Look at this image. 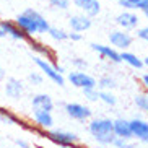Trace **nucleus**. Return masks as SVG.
I'll use <instances>...</instances> for the list:
<instances>
[{
    "label": "nucleus",
    "mask_w": 148,
    "mask_h": 148,
    "mask_svg": "<svg viewBox=\"0 0 148 148\" xmlns=\"http://www.w3.org/2000/svg\"><path fill=\"white\" fill-rule=\"evenodd\" d=\"M0 20H2V15H0Z\"/></svg>",
    "instance_id": "nucleus-41"
},
{
    "label": "nucleus",
    "mask_w": 148,
    "mask_h": 148,
    "mask_svg": "<svg viewBox=\"0 0 148 148\" xmlns=\"http://www.w3.org/2000/svg\"><path fill=\"white\" fill-rule=\"evenodd\" d=\"M72 5L80 13L90 18H96L101 13V2L99 0H72Z\"/></svg>",
    "instance_id": "nucleus-10"
},
{
    "label": "nucleus",
    "mask_w": 148,
    "mask_h": 148,
    "mask_svg": "<svg viewBox=\"0 0 148 148\" xmlns=\"http://www.w3.org/2000/svg\"><path fill=\"white\" fill-rule=\"evenodd\" d=\"M91 49L98 54V56H99L101 60H108V62H111V64H122V62H121V52H119L117 49H114L112 46L93 42L91 44Z\"/></svg>",
    "instance_id": "nucleus-9"
},
{
    "label": "nucleus",
    "mask_w": 148,
    "mask_h": 148,
    "mask_svg": "<svg viewBox=\"0 0 148 148\" xmlns=\"http://www.w3.org/2000/svg\"><path fill=\"white\" fill-rule=\"evenodd\" d=\"M111 147H112V148H134V145L130 143V140H127V138H119V137H116Z\"/></svg>",
    "instance_id": "nucleus-30"
},
{
    "label": "nucleus",
    "mask_w": 148,
    "mask_h": 148,
    "mask_svg": "<svg viewBox=\"0 0 148 148\" xmlns=\"http://www.w3.org/2000/svg\"><path fill=\"white\" fill-rule=\"evenodd\" d=\"M116 25L121 29L135 31L140 26V16L137 15L135 10H122L121 13L116 16Z\"/></svg>",
    "instance_id": "nucleus-8"
},
{
    "label": "nucleus",
    "mask_w": 148,
    "mask_h": 148,
    "mask_svg": "<svg viewBox=\"0 0 148 148\" xmlns=\"http://www.w3.org/2000/svg\"><path fill=\"white\" fill-rule=\"evenodd\" d=\"M83 96H85V99L90 101V103H98V101H99V90H98V88L83 90Z\"/></svg>",
    "instance_id": "nucleus-26"
},
{
    "label": "nucleus",
    "mask_w": 148,
    "mask_h": 148,
    "mask_svg": "<svg viewBox=\"0 0 148 148\" xmlns=\"http://www.w3.org/2000/svg\"><path fill=\"white\" fill-rule=\"evenodd\" d=\"M64 148H88V147H85V145H82V143H80V142H77V143L67 145V147H64Z\"/></svg>",
    "instance_id": "nucleus-36"
},
{
    "label": "nucleus",
    "mask_w": 148,
    "mask_h": 148,
    "mask_svg": "<svg viewBox=\"0 0 148 148\" xmlns=\"http://www.w3.org/2000/svg\"><path fill=\"white\" fill-rule=\"evenodd\" d=\"M69 26H70V31L85 33V31L91 29L93 18L86 16V15H83V13H75L69 18Z\"/></svg>",
    "instance_id": "nucleus-15"
},
{
    "label": "nucleus",
    "mask_w": 148,
    "mask_h": 148,
    "mask_svg": "<svg viewBox=\"0 0 148 148\" xmlns=\"http://www.w3.org/2000/svg\"><path fill=\"white\" fill-rule=\"evenodd\" d=\"M15 145H16L18 148H31L29 143H28L26 140H23V138H16L15 140Z\"/></svg>",
    "instance_id": "nucleus-35"
},
{
    "label": "nucleus",
    "mask_w": 148,
    "mask_h": 148,
    "mask_svg": "<svg viewBox=\"0 0 148 148\" xmlns=\"http://www.w3.org/2000/svg\"><path fill=\"white\" fill-rule=\"evenodd\" d=\"M70 64H72V67L75 70H86L88 69V60L83 59V57H73L70 60Z\"/></svg>",
    "instance_id": "nucleus-29"
},
{
    "label": "nucleus",
    "mask_w": 148,
    "mask_h": 148,
    "mask_svg": "<svg viewBox=\"0 0 148 148\" xmlns=\"http://www.w3.org/2000/svg\"><path fill=\"white\" fill-rule=\"evenodd\" d=\"M15 23L26 33L28 38L47 34L49 28H51V23L47 18L34 8H26L25 12L18 13L15 18Z\"/></svg>",
    "instance_id": "nucleus-1"
},
{
    "label": "nucleus",
    "mask_w": 148,
    "mask_h": 148,
    "mask_svg": "<svg viewBox=\"0 0 148 148\" xmlns=\"http://www.w3.org/2000/svg\"><path fill=\"white\" fill-rule=\"evenodd\" d=\"M3 38H7V34H5V31H3V28L0 26V39H3Z\"/></svg>",
    "instance_id": "nucleus-38"
},
{
    "label": "nucleus",
    "mask_w": 148,
    "mask_h": 148,
    "mask_svg": "<svg viewBox=\"0 0 148 148\" xmlns=\"http://www.w3.org/2000/svg\"><path fill=\"white\" fill-rule=\"evenodd\" d=\"M5 95L10 99H21L23 95H25V83L20 78H15V77H10V78H5V85H3Z\"/></svg>",
    "instance_id": "nucleus-11"
},
{
    "label": "nucleus",
    "mask_w": 148,
    "mask_h": 148,
    "mask_svg": "<svg viewBox=\"0 0 148 148\" xmlns=\"http://www.w3.org/2000/svg\"><path fill=\"white\" fill-rule=\"evenodd\" d=\"M109 46H112L114 49H117L119 52L121 51H129V49L134 46V34L130 31H125V29H112L109 33Z\"/></svg>",
    "instance_id": "nucleus-6"
},
{
    "label": "nucleus",
    "mask_w": 148,
    "mask_h": 148,
    "mask_svg": "<svg viewBox=\"0 0 148 148\" xmlns=\"http://www.w3.org/2000/svg\"><path fill=\"white\" fill-rule=\"evenodd\" d=\"M88 132L99 147H111L116 138L112 132V119L91 117L88 121Z\"/></svg>",
    "instance_id": "nucleus-2"
},
{
    "label": "nucleus",
    "mask_w": 148,
    "mask_h": 148,
    "mask_svg": "<svg viewBox=\"0 0 148 148\" xmlns=\"http://www.w3.org/2000/svg\"><path fill=\"white\" fill-rule=\"evenodd\" d=\"M28 82H29V85H33V86H41L44 83V75L41 73V72H31V73L28 75Z\"/></svg>",
    "instance_id": "nucleus-27"
},
{
    "label": "nucleus",
    "mask_w": 148,
    "mask_h": 148,
    "mask_svg": "<svg viewBox=\"0 0 148 148\" xmlns=\"http://www.w3.org/2000/svg\"><path fill=\"white\" fill-rule=\"evenodd\" d=\"M99 148H112V147H99Z\"/></svg>",
    "instance_id": "nucleus-40"
},
{
    "label": "nucleus",
    "mask_w": 148,
    "mask_h": 148,
    "mask_svg": "<svg viewBox=\"0 0 148 148\" xmlns=\"http://www.w3.org/2000/svg\"><path fill=\"white\" fill-rule=\"evenodd\" d=\"M121 62H124L125 65H129L130 69L135 70H142L143 69V59H140L135 52H132L130 49L129 51H121Z\"/></svg>",
    "instance_id": "nucleus-19"
},
{
    "label": "nucleus",
    "mask_w": 148,
    "mask_h": 148,
    "mask_svg": "<svg viewBox=\"0 0 148 148\" xmlns=\"http://www.w3.org/2000/svg\"><path fill=\"white\" fill-rule=\"evenodd\" d=\"M130 130H132V138L138 142H148V121L142 117H134L130 119Z\"/></svg>",
    "instance_id": "nucleus-13"
},
{
    "label": "nucleus",
    "mask_w": 148,
    "mask_h": 148,
    "mask_svg": "<svg viewBox=\"0 0 148 148\" xmlns=\"http://www.w3.org/2000/svg\"><path fill=\"white\" fill-rule=\"evenodd\" d=\"M96 88L98 90H104V91H112L117 88V80L112 75H103L96 80Z\"/></svg>",
    "instance_id": "nucleus-20"
},
{
    "label": "nucleus",
    "mask_w": 148,
    "mask_h": 148,
    "mask_svg": "<svg viewBox=\"0 0 148 148\" xmlns=\"http://www.w3.org/2000/svg\"><path fill=\"white\" fill-rule=\"evenodd\" d=\"M140 83H142V86H143V91L148 93V73H143L140 77Z\"/></svg>",
    "instance_id": "nucleus-34"
},
{
    "label": "nucleus",
    "mask_w": 148,
    "mask_h": 148,
    "mask_svg": "<svg viewBox=\"0 0 148 148\" xmlns=\"http://www.w3.org/2000/svg\"><path fill=\"white\" fill-rule=\"evenodd\" d=\"M64 111L72 121L77 122H88L93 117L91 108L86 104H82V103H67L64 106Z\"/></svg>",
    "instance_id": "nucleus-7"
},
{
    "label": "nucleus",
    "mask_w": 148,
    "mask_h": 148,
    "mask_svg": "<svg viewBox=\"0 0 148 148\" xmlns=\"http://www.w3.org/2000/svg\"><path fill=\"white\" fill-rule=\"evenodd\" d=\"M5 78H7V70L0 67V82H5Z\"/></svg>",
    "instance_id": "nucleus-37"
},
{
    "label": "nucleus",
    "mask_w": 148,
    "mask_h": 148,
    "mask_svg": "<svg viewBox=\"0 0 148 148\" xmlns=\"http://www.w3.org/2000/svg\"><path fill=\"white\" fill-rule=\"evenodd\" d=\"M138 12H140V13H142V15H143V16L148 20V0H140Z\"/></svg>",
    "instance_id": "nucleus-33"
},
{
    "label": "nucleus",
    "mask_w": 148,
    "mask_h": 148,
    "mask_svg": "<svg viewBox=\"0 0 148 148\" xmlns=\"http://www.w3.org/2000/svg\"><path fill=\"white\" fill-rule=\"evenodd\" d=\"M135 36H137V39L143 41V42L148 44V25L147 26H138L135 29Z\"/></svg>",
    "instance_id": "nucleus-31"
},
{
    "label": "nucleus",
    "mask_w": 148,
    "mask_h": 148,
    "mask_svg": "<svg viewBox=\"0 0 148 148\" xmlns=\"http://www.w3.org/2000/svg\"><path fill=\"white\" fill-rule=\"evenodd\" d=\"M99 101L103 104L109 106V108H114L117 104V98L112 91H104V90H99Z\"/></svg>",
    "instance_id": "nucleus-24"
},
{
    "label": "nucleus",
    "mask_w": 148,
    "mask_h": 148,
    "mask_svg": "<svg viewBox=\"0 0 148 148\" xmlns=\"http://www.w3.org/2000/svg\"><path fill=\"white\" fill-rule=\"evenodd\" d=\"M44 138H47L51 143H54L56 147H67V145H72V143H77L80 142V137L75 132H70V130H64V129H49V130H42Z\"/></svg>",
    "instance_id": "nucleus-4"
},
{
    "label": "nucleus",
    "mask_w": 148,
    "mask_h": 148,
    "mask_svg": "<svg viewBox=\"0 0 148 148\" xmlns=\"http://www.w3.org/2000/svg\"><path fill=\"white\" fill-rule=\"evenodd\" d=\"M83 39V33H77V31H69V41L72 42H80Z\"/></svg>",
    "instance_id": "nucleus-32"
},
{
    "label": "nucleus",
    "mask_w": 148,
    "mask_h": 148,
    "mask_svg": "<svg viewBox=\"0 0 148 148\" xmlns=\"http://www.w3.org/2000/svg\"><path fill=\"white\" fill-rule=\"evenodd\" d=\"M47 36L54 42H64V41H69V31H65L64 28L59 26H51L47 31Z\"/></svg>",
    "instance_id": "nucleus-22"
},
{
    "label": "nucleus",
    "mask_w": 148,
    "mask_h": 148,
    "mask_svg": "<svg viewBox=\"0 0 148 148\" xmlns=\"http://www.w3.org/2000/svg\"><path fill=\"white\" fill-rule=\"evenodd\" d=\"M112 132L119 138L132 140V130H130V122L124 117L112 119Z\"/></svg>",
    "instance_id": "nucleus-18"
},
{
    "label": "nucleus",
    "mask_w": 148,
    "mask_h": 148,
    "mask_svg": "<svg viewBox=\"0 0 148 148\" xmlns=\"http://www.w3.org/2000/svg\"><path fill=\"white\" fill-rule=\"evenodd\" d=\"M31 119L34 122V125L41 130H49L54 127V116L49 111H39V109H33Z\"/></svg>",
    "instance_id": "nucleus-14"
},
{
    "label": "nucleus",
    "mask_w": 148,
    "mask_h": 148,
    "mask_svg": "<svg viewBox=\"0 0 148 148\" xmlns=\"http://www.w3.org/2000/svg\"><path fill=\"white\" fill-rule=\"evenodd\" d=\"M0 122L5 124V125H20V124H23L21 119L18 117L16 114L5 108H0Z\"/></svg>",
    "instance_id": "nucleus-21"
},
{
    "label": "nucleus",
    "mask_w": 148,
    "mask_h": 148,
    "mask_svg": "<svg viewBox=\"0 0 148 148\" xmlns=\"http://www.w3.org/2000/svg\"><path fill=\"white\" fill-rule=\"evenodd\" d=\"M33 60H34V65L39 69V72L44 75V78L51 80L54 85L65 86V82H67V80H65V75L60 73V72L56 69V65H54L51 60L44 59V57H38V56H36Z\"/></svg>",
    "instance_id": "nucleus-3"
},
{
    "label": "nucleus",
    "mask_w": 148,
    "mask_h": 148,
    "mask_svg": "<svg viewBox=\"0 0 148 148\" xmlns=\"http://www.w3.org/2000/svg\"><path fill=\"white\" fill-rule=\"evenodd\" d=\"M47 3L52 7L54 10H60V12H65L72 7V0H47Z\"/></svg>",
    "instance_id": "nucleus-25"
},
{
    "label": "nucleus",
    "mask_w": 148,
    "mask_h": 148,
    "mask_svg": "<svg viewBox=\"0 0 148 148\" xmlns=\"http://www.w3.org/2000/svg\"><path fill=\"white\" fill-rule=\"evenodd\" d=\"M28 44H29V49L38 57H44V59H47V60H51V62H56V59H57L56 52L49 47L47 44L41 42V41L34 39V38H29V39H28Z\"/></svg>",
    "instance_id": "nucleus-16"
},
{
    "label": "nucleus",
    "mask_w": 148,
    "mask_h": 148,
    "mask_svg": "<svg viewBox=\"0 0 148 148\" xmlns=\"http://www.w3.org/2000/svg\"><path fill=\"white\" fill-rule=\"evenodd\" d=\"M143 65L148 67V57H145V59H143Z\"/></svg>",
    "instance_id": "nucleus-39"
},
{
    "label": "nucleus",
    "mask_w": 148,
    "mask_h": 148,
    "mask_svg": "<svg viewBox=\"0 0 148 148\" xmlns=\"http://www.w3.org/2000/svg\"><path fill=\"white\" fill-rule=\"evenodd\" d=\"M134 104L137 106L138 111L148 114V93L147 91H140L134 96Z\"/></svg>",
    "instance_id": "nucleus-23"
},
{
    "label": "nucleus",
    "mask_w": 148,
    "mask_h": 148,
    "mask_svg": "<svg viewBox=\"0 0 148 148\" xmlns=\"http://www.w3.org/2000/svg\"><path fill=\"white\" fill-rule=\"evenodd\" d=\"M117 3L124 10H135V12H138L140 0H117Z\"/></svg>",
    "instance_id": "nucleus-28"
},
{
    "label": "nucleus",
    "mask_w": 148,
    "mask_h": 148,
    "mask_svg": "<svg viewBox=\"0 0 148 148\" xmlns=\"http://www.w3.org/2000/svg\"><path fill=\"white\" fill-rule=\"evenodd\" d=\"M31 108L52 112L54 108H56V103H54V99L47 93H36V95L31 96Z\"/></svg>",
    "instance_id": "nucleus-17"
},
{
    "label": "nucleus",
    "mask_w": 148,
    "mask_h": 148,
    "mask_svg": "<svg viewBox=\"0 0 148 148\" xmlns=\"http://www.w3.org/2000/svg\"><path fill=\"white\" fill-rule=\"evenodd\" d=\"M65 80L72 86L78 88V90H88V88H96V77L88 73L86 70H72L65 77Z\"/></svg>",
    "instance_id": "nucleus-5"
},
{
    "label": "nucleus",
    "mask_w": 148,
    "mask_h": 148,
    "mask_svg": "<svg viewBox=\"0 0 148 148\" xmlns=\"http://www.w3.org/2000/svg\"><path fill=\"white\" fill-rule=\"evenodd\" d=\"M0 26L3 28L7 38H10V39H13V41H28L29 39L26 33L15 23V20H0Z\"/></svg>",
    "instance_id": "nucleus-12"
}]
</instances>
